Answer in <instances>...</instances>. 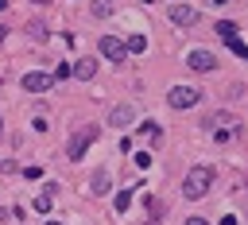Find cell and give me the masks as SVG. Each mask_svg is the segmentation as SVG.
Here are the masks:
<instances>
[{"label":"cell","mask_w":248,"mask_h":225,"mask_svg":"<svg viewBox=\"0 0 248 225\" xmlns=\"http://www.w3.org/2000/svg\"><path fill=\"white\" fill-rule=\"evenodd\" d=\"M136 167L147 171V167H151V151H136Z\"/></svg>","instance_id":"obj_18"},{"label":"cell","mask_w":248,"mask_h":225,"mask_svg":"<svg viewBox=\"0 0 248 225\" xmlns=\"http://www.w3.org/2000/svg\"><path fill=\"white\" fill-rule=\"evenodd\" d=\"M93 16H97V19L112 16V0H93Z\"/></svg>","instance_id":"obj_14"},{"label":"cell","mask_w":248,"mask_h":225,"mask_svg":"<svg viewBox=\"0 0 248 225\" xmlns=\"http://www.w3.org/2000/svg\"><path fill=\"white\" fill-rule=\"evenodd\" d=\"M229 47H232L240 58H248V43H240V39H229Z\"/></svg>","instance_id":"obj_20"},{"label":"cell","mask_w":248,"mask_h":225,"mask_svg":"<svg viewBox=\"0 0 248 225\" xmlns=\"http://www.w3.org/2000/svg\"><path fill=\"white\" fill-rule=\"evenodd\" d=\"M170 23H178V27H194V23H198V8H190V4H174V8H170Z\"/></svg>","instance_id":"obj_7"},{"label":"cell","mask_w":248,"mask_h":225,"mask_svg":"<svg viewBox=\"0 0 248 225\" xmlns=\"http://www.w3.org/2000/svg\"><path fill=\"white\" fill-rule=\"evenodd\" d=\"M23 178H43V167H23Z\"/></svg>","instance_id":"obj_21"},{"label":"cell","mask_w":248,"mask_h":225,"mask_svg":"<svg viewBox=\"0 0 248 225\" xmlns=\"http://www.w3.org/2000/svg\"><path fill=\"white\" fill-rule=\"evenodd\" d=\"M4 35H8V27H4V23H0V39H4Z\"/></svg>","instance_id":"obj_23"},{"label":"cell","mask_w":248,"mask_h":225,"mask_svg":"<svg viewBox=\"0 0 248 225\" xmlns=\"http://www.w3.org/2000/svg\"><path fill=\"white\" fill-rule=\"evenodd\" d=\"M89 144H97V128H93V124H85V128L66 144V155H70V159H81V155L89 151Z\"/></svg>","instance_id":"obj_3"},{"label":"cell","mask_w":248,"mask_h":225,"mask_svg":"<svg viewBox=\"0 0 248 225\" xmlns=\"http://www.w3.org/2000/svg\"><path fill=\"white\" fill-rule=\"evenodd\" d=\"M46 225H62V221H46Z\"/></svg>","instance_id":"obj_25"},{"label":"cell","mask_w":248,"mask_h":225,"mask_svg":"<svg viewBox=\"0 0 248 225\" xmlns=\"http://www.w3.org/2000/svg\"><path fill=\"white\" fill-rule=\"evenodd\" d=\"M70 74H74V66H66V62H58V66H54V74H50V78H54V81H66V78H70Z\"/></svg>","instance_id":"obj_17"},{"label":"cell","mask_w":248,"mask_h":225,"mask_svg":"<svg viewBox=\"0 0 248 225\" xmlns=\"http://www.w3.org/2000/svg\"><path fill=\"white\" fill-rule=\"evenodd\" d=\"M140 4H155V0H140Z\"/></svg>","instance_id":"obj_24"},{"label":"cell","mask_w":248,"mask_h":225,"mask_svg":"<svg viewBox=\"0 0 248 225\" xmlns=\"http://www.w3.org/2000/svg\"><path fill=\"white\" fill-rule=\"evenodd\" d=\"M54 194H58V186H54V182H46V186H43V194L31 202V209H35V213H46V209H50V202H54Z\"/></svg>","instance_id":"obj_9"},{"label":"cell","mask_w":248,"mask_h":225,"mask_svg":"<svg viewBox=\"0 0 248 225\" xmlns=\"http://www.w3.org/2000/svg\"><path fill=\"white\" fill-rule=\"evenodd\" d=\"M35 4H46V0H35Z\"/></svg>","instance_id":"obj_26"},{"label":"cell","mask_w":248,"mask_h":225,"mask_svg":"<svg viewBox=\"0 0 248 225\" xmlns=\"http://www.w3.org/2000/svg\"><path fill=\"white\" fill-rule=\"evenodd\" d=\"M124 50H128V54H143V50H147V39H143V35H128V39H124Z\"/></svg>","instance_id":"obj_12"},{"label":"cell","mask_w":248,"mask_h":225,"mask_svg":"<svg viewBox=\"0 0 248 225\" xmlns=\"http://www.w3.org/2000/svg\"><path fill=\"white\" fill-rule=\"evenodd\" d=\"M27 35H31V39H39V43H43V39H46V35H50V31H46V23H27Z\"/></svg>","instance_id":"obj_15"},{"label":"cell","mask_w":248,"mask_h":225,"mask_svg":"<svg viewBox=\"0 0 248 225\" xmlns=\"http://www.w3.org/2000/svg\"><path fill=\"white\" fill-rule=\"evenodd\" d=\"M143 136H147V140H159L163 128H159V124H143Z\"/></svg>","instance_id":"obj_19"},{"label":"cell","mask_w":248,"mask_h":225,"mask_svg":"<svg viewBox=\"0 0 248 225\" xmlns=\"http://www.w3.org/2000/svg\"><path fill=\"white\" fill-rule=\"evenodd\" d=\"M202 101V89H194V85H170L167 89V105L170 109H194Z\"/></svg>","instance_id":"obj_2"},{"label":"cell","mask_w":248,"mask_h":225,"mask_svg":"<svg viewBox=\"0 0 248 225\" xmlns=\"http://www.w3.org/2000/svg\"><path fill=\"white\" fill-rule=\"evenodd\" d=\"M74 74H78L81 81H93V78H97V58H78Z\"/></svg>","instance_id":"obj_10"},{"label":"cell","mask_w":248,"mask_h":225,"mask_svg":"<svg viewBox=\"0 0 248 225\" xmlns=\"http://www.w3.org/2000/svg\"><path fill=\"white\" fill-rule=\"evenodd\" d=\"M217 178V171L213 167H205V163H198V167H190L186 171V178H182V194L194 202V198H205V190H209V182Z\"/></svg>","instance_id":"obj_1"},{"label":"cell","mask_w":248,"mask_h":225,"mask_svg":"<svg viewBox=\"0 0 248 225\" xmlns=\"http://www.w3.org/2000/svg\"><path fill=\"white\" fill-rule=\"evenodd\" d=\"M132 120H136V109H132V105H116V109L108 112V124H112V128H128Z\"/></svg>","instance_id":"obj_8"},{"label":"cell","mask_w":248,"mask_h":225,"mask_svg":"<svg viewBox=\"0 0 248 225\" xmlns=\"http://www.w3.org/2000/svg\"><path fill=\"white\" fill-rule=\"evenodd\" d=\"M50 85H54V78L43 74V70H27V74H23V89H27V93H46Z\"/></svg>","instance_id":"obj_5"},{"label":"cell","mask_w":248,"mask_h":225,"mask_svg":"<svg viewBox=\"0 0 248 225\" xmlns=\"http://www.w3.org/2000/svg\"><path fill=\"white\" fill-rule=\"evenodd\" d=\"M186 66H190V70H198V74H213V70H217V54H209V50H202V47H198V50H190V54H186Z\"/></svg>","instance_id":"obj_4"},{"label":"cell","mask_w":248,"mask_h":225,"mask_svg":"<svg viewBox=\"0 0 248 225\" xmlns=\"http://www.w3.org/2000/svg\"><path fill=\"white\" fill-rule=\"evenodd\" d=\"M89 186H93V194H108V190H112V182H108V171H93Z\"/></svg>","instance_id":"obj_11"},{"label":"cell","mask_w":248,"mask_h":225,"mask_svg":"<svg viewBox=\"0 0 248 225\" xmlns=\"http://www.w3.org/2000/svg\"><path fill=\"white\" fill-rule=\"evenodd\" d=\"M0 128H4V124H0Z\"/></svg>","instance_id":"obj_27"},{"label":"cell","mask_w":248,"mask_h":225,"mask_svg":"<svg viewBox=\"0 0 248 225\" xmlns=\"http://www.w3.org/2000/svg\"><path fill=\"white\" fill-rule=\"evenodd\" d=\"M97 47H101V54L112 58V62H124V54H128V50H124V39H116V35H101Z\"/></svg>","instance_id":"obj_6"},{"label":"cell","mask_w":248,"mask_h":225,"mask_svg":"<svg viewBox=\"0 0 248 225\" xmlns=\"http://www.w3.org/2000/svg\"><path fill=\"white\" fill-rule=\"evenodd\" d=\"M217 31H221L225 39H236V23H232V19H217Z\"/></svg>","instance_id":"obj_16"},{"label":"cell","mask_w":248,"mask_h":225,"mask_svg":"<svg viewBox=\"0 0 248 225\" xmlns=\"http://www.w3.org/2000/svg\"><path fill=\"white\" fill-rule=\"evenodd\" d=\"M186 225H209L205 217H186Z\"/></svg>","instance_id":"obj_22"},{"label":"cell","mask_w":248,"mask_h":225,"mask_svg":"<svg viewBox=\"0 0 248 225\" xmlns=\"http://www.w3.org/2000/svg\"><path fill=\"white\" fill-rule=\"evenodd\" d=\"M116 213H128V206H132V190H116Z\"/></svg>","instance_id":"obj_13"}]
</instances>
